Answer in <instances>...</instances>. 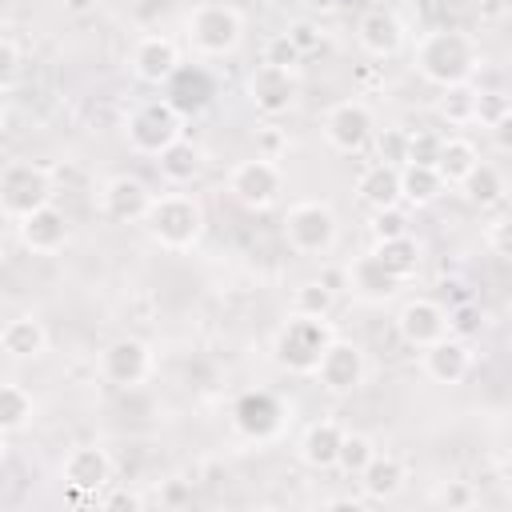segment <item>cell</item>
Here are the masks:
<instances>
[{"instance_id": "14", "label": "cell", "mask_w": 512, "mask_h": 512, "mask_svg": "<svg viewBox=\"0 0 512 512\" xmlns=\"http://www.w3.org/2000/svg\"><path fill=\"white\" fill-rule=\"evenodd\" d=\"M152 200L156 192H148L140 176H112L100 188V216H108L112 224H144Z\"/></svg>"}, {"instance_id": "6", "label": "cell", "mask_w": 512, "mask_h": 512, "mask_svg": "<svg viewBox=\"0 0 512 512\" xmlns=\"http://www.w3.org/2000/svg\"><path fill=\"white\" fill-rule=\"evenodd\" d=\"M340 236V220L324 200H300L284 212V244L296 256H324Z\"/></svg>"}, {"instance_id": "19", "label": "cell", "mask_w": 512, "mask_h": 512, "mask_svg": "<svg viewBox=\"0 0 512 512\" xmlns=\"http://www.w3.org/2000/svg\"><path fill=\"white\" fill-rule=\"evenodd\" d=\"M420 368L432 384H460L472 372V348L464 336H444V340L420 348Z\"/></svg>"}, {"instance_id": "20", "label": "cell", "mask_w": 512, "mask_h": 512, "mask_svg": "<svg viewBox=\"0 0 512 512\" xmlns=\"http://www.w3.org/2000/svg\"><path fill=\"white\" fill-rule=\"evenodd\" d=\"M356 44L372 60H392L404 48V24H400V16L388 12V8H368L356 20Z\"/></svg>"}, {"instance_id": "10", "label": "cell", "mask_w": 512, "mask_h": 512, "mask_svg": "<svg viewBox=\"0 0 512 512\" xmlns=\"http://www.w3.org/2000/svg\"><path fill=\"white\" fill-rule=\"evenodd\" d=\"M248 104L260 112V116H268V120H276V116H284L292 104H296V92H300V84H296V72L292 68H280V64H268V60H260L252 72H248Z\"/></svg>"}, {"instance_id": "5", "label": "cell", "mask_w": 512, "mask_h": 512, "mask_svg": "<svg viewBox=\"0 0 512 512\" xmlns=\"http://www.w3.org/2000/svg\"><path fill=\"white\" fill-rule=\"evenodd\" d=\"M180 128H184V116L168 104V96L160 100H140L128 116H124V140L132 152L140 156H160L168 144L180 140Z\"/></svg>"}, {"instance_id": "45", "label": "cell", "mask_w": 512, "mask_h": 512, "mask_svg": "<svg viewBox=\"0 0 512 512\" xmlns=\"http://www.w3.org/2000/svg\"><path fill=\"white\" fill-rule=\"evenodd\" d=\"M288 40L304 52V56H312V52H320V44H324V32L312 24V20H296L292 28H288Z\"/></svg>"}, {"instance_id": "23", "label": "cell", "mask_w": 512, "mask_h": 512, "mask_svg": "<svg viewBox=\"0 0 512 512\" xmlns=\"http://www.w3.org/2000/svg\"><path fill=\"white\" fill-rule=\"evenodd\" d=\"M340 440H344V428L336 420H312L296 444V456L304 468L312 472H328L336 468V456H340Z\"/></svg>"}, {"instance_id": "42", "label": "cell", "mask_w": 512, "mask_h": 512, "mask_svg": "<svg viewBox=\"0 0 512 512\" xmlns=\"http://www.w3.org/2000/svg\"><path fill=\"white\" fill-rule=\"evenodd\" d=\"M484 244H488L496 256L512 260V216H500V220H492V224L484 228Z\"/></svg>"}, {"instance_id": "36", "label": "cell", "mask_w": 512, "mask_h": 512, "mask_svg": "<svg viewBox=\"0 0 512 512\" xmlns=\"http://www.w3.org/2000/svg\"><path fill=\"white\" fill-rule=\"evenodd\" d=\"M372 140H376V160L380 164H392V168H404L408 164V140H412V132H404V128H380Z\"/></svg>"}, {"instance_id": "22", "label": "cell", "mask_w": 512, "mask_h": 512, "mask_svg": "<svg viewBox=\"0 0 512 512\" xmlns=\"http://www.w3.org/2000/svg\"><path fill=\"white\" fill-rule=\"evenodd\" d=\"M0 352L8 360H40L48 352V328H44V320L32 316V312L4 320V328H0Z\"/></svg>"}, {"instance_id": "12", "label": "cell", "mask_w": 512, "mask_h": 512, "mask_svg": "<svg viewBox=\"0 0 512 512\" xmlns=\"http://www.w3.org/2000/svg\"><path fill=\"white\" fill-rule=\"evenodd\" d=\"M396 332L408 348H428L444 336H452V320H448V308L440 300H428V296H412L400 304L396 312Z\"/></svg>"}, {"instance_id": "2", "label": "cell", "mask_w": 512, "mask_h": 512, "mask_svg": "<svg viewBox=\"0 0 512 512\" xmlns=\"http://www.w3.org/2000/svg\"><path fill=\"white\" fill-rule=\"evenodd\" d=\"M332 340H336V328L328 316L292 312L272 336V360H276V368H284L292 376H312Z\"/></svg>"}, {"instance_id": "11", "label": "cell", "mask_w": 512, "mask_h": 512, "mask_svg": "<svg viewBox=\"0 0 512 512\" xmlns=\"http://www.w3.org/2000/svg\"><path fill=\"white\" fill-rule=\"evenodd\" d=\"M152 368H156V356L136 336H120L100 352V376L112 388H140L152 376Z\"/></svg>"}, {"instance_id": "27", "label": "cell", "mask_w": 512, "mask_h": 512, "mask_svg": "<svg viewBox=\"0 0 512 512\" xmlns=\"http://www.w3.org/2000/svg\"><path fill=\"white\" fill-rule=\"evenodd\" d=\"M444 188H448V184H444V176H440L436 164H404V168H400V196H404V204H412V208L436 204Z\"/></svg>"}, {"instance_id": "37", "label": "cell", "mask_w": 512, "mask_h": 512, "mask_svg": "<svg viewBox=\"0 0 512 512\" xmlns=\"http://www.w3.org/2000/svg\"><path fill=\"white\" fill-rule=\"evenodd\" d=\"M508 112H512V96H508V92H500V88H480V96H476V124L492 128V124L504 120Z\"/></svg>"}, {"instance_id": "15", "label": "cell", "mask_w": 512, "mask_h": 512, "mask_svg": "<svg viewBox=\"0 0 512 512\" xmlns=\"http://www.w3.org/2000/svg\"><path fill=\"white\" fill-rule=\"evenodd\" d=\"M60 476H64V484H68L76 496H96L100 488L112 484V456H108L100 444H76V448L64 456Z\"/></svg>"}, {"instance_id": "7", "label": "cell", "mask_w": 512, "mask_h": 512, "mask_svg": "<svg viewBox=\"0 0 512 512\" xmlns=\"http://www.w3.org/2000/svg\"><path fill=\"white\" fill-rule=\"evenodd\" d=\"M52 204V176L32 160H8L0 172V208L8 220H20L36 208Z\"/></svg>"}, {"instance_id": "26", "label": "cell", "mask_w": 512, "mask_h": 512, "mask_svg": "<svg viewBox=\"0 0 512 512\" xmlns=\"http://www.w3.org/2000/svg\"><path fill=\"white\" fill-rule=\"evenodd\" d=\"M404 480H408V468L392 452H376L368 460V468L360 472V488H364L368 500H392L404 488Z\"/></svg>"}, {"instance_id": "24", "label": "cell", "mask_w": 512, "mask_h": 512, "mask_svg": "<svg viewBox=\"0 0 512 512\" xmlns=\"http://www.w3.org/2000/svg\"><path fill=\"white\" fill-rule=\"evenodd\" d=\"M356 196L364 208L380 212V208H396L404 196H400V168L392 164H368L360 176H356Z\"/></svg>"}, {"instance_id": "44", "label": "cell", "mask_w": 512, "mask_h": 512, "mask_svg": "<svg viewBox=\"0 0 512 512\" xmlns=\"http://www.w3.org/2000/svg\"><path fill=\"white\" fill-rule=\"evenodd\" d=\"M284 152H288V136H284L276 124H264V128H256V156L280 160Z\"/></svg>"}, {"instance_id": "8", "label": "cell", "mask_w": 512, "mask_h": 512, "mask_svg": "<svg viewBox=\"0 0 512 512\" xmlns=\"http://www.w3.org/2000/svg\"><path fill=\"white\" fill-rule=\"evenodd\" d=\"M228 192L240 208L248 212H264L280 200L284 192V172L276 160L268 156H252V160H240L232 172H228Z\"/></svg>"}, {"instance_id": "41", "label": "cell", "mask_w": 512, "mask_h": 512, "mask_svg": "<svg viewBox=\"0 0 512 512\" xmlns=\"http://www.w3.org/2000/svg\"><path fill=\"white\" fill-rule=\"evenodd\" d=\"M440 148H444V136H436V132H412V140H408V164H436L440 160Z\"/></svg>"}, {"instance_id": "21", "label": "cell", "mask_w": 512, "mask_h": 512, "mask_svg": "<svg viewBox=\"0 0 512 512\" xmlns=\"http://www.w3.org/2000/svg\"><path fill=\"white\" fill-rule=\"evenodd\" d=\"M344 280H348L352 296H360L364 304H384V300H392V296H396V288H400V280L380 264V256H376V252L356 256V260L344 268Z\"/></svg>"}, {"instance_id": "17", "label": "cell", "mask_w": 512, "mask_h": 512, "mask_svg": "<svg viewBox=\"0 0 512 512\" xmlns=\"http://www.w3.org/2000/svg\"><path fill=\"white\" fill-rule=\"evenodd\" d=\"M180 68H184V64H180V44H176L172 36L152 32V36H140V40H136V48H132V72H136V80L160 88V84H168Z\"/></svg>"}, {"instance_id": "32", "label": "cell", "mask_w": 512, "mask_h": 512, "mask_svg": "<svg viewBox=\"0 0 512 512\" xmlns=\"http://www.w3.org/2000/svg\"><path fill=\"white\" fill-rule=\"evenodd\" d=\"M460 192H464L468 204H476V208H496V204L508 196V180H504V172H500L496 164L480 160V164L468 172V180L460 184Z\"/></svg>"}, {"instance_id": "9", "label": "cell", "mask_w": 512, "mask_h": 512, "mask_svg": "<svg viewBox=\"0 0 512 512\" xmlns=\"http://www.w3.org/2000/svg\"><path fill=\"white\" fill-rule=\"evenodd\" d=\"M312 376L320 380V388H324L328 396H352V392L364 384V376H368L364 348H360L356 340L336 336V340L324 348V356H320V364H316Z\"/></svg>"}, {"instance_id": "1", "label": "cell", "mask_w": 512, "mask_h": 512, "mask_svg": "<svg viewBox=\"0 0 512 512\" xmlns=\"http://www.w3.org/2000/svg\"><path fill=\"white\" fill-rule=\"evenodd\" d=\"M412 64L416 72L436 84V88H452V84H468L484 56H480V44L460 32V28H432L416 40V52H412Z\"/></svg>"}, {"instance_id": "48", "label": "cell", "mask_w": 512, "mask_h": 512, "mask_svg": "<svg viewBox=\"0 0 512 512\" xmlns=\"http://www.w3.org/2000/svg\"><path fill=\"white\" fill-rule=\"evenodd\" d=\"M488 132H492V144H496L500 152H512V112H508L504 120H496Z\"/></svg>"}, {"instance_id": "29", "label": "cell", "mask_w": 512, "mask_h": 512, "mask_svg": "<svg viewBox=\"0 0 512 512\" xmlns=\"http://www.w3.org/2000/svg\"><path fill=\"white\" fill-rule=\"evenodd\" d=\"M156 168H160V176L168 180V184H188V180H196L200 176V168H204V156H200V148L192 144V140H176V144H168L160 156H156Z\"/></svg>"}, {"instance_id": "13", "label": "cell", "mask_w": 512, "mask_h": 512, "mask_svg": "<svg viewBox=\"0 0 512 512\" xmlns=\"http://www.w3.org/2000/svg\"><path fill=\"white\" fill-rule=\"evenodd\" d=\"M372 136H376V120H372V108H368L364 100H340V104H332V108L324 112V140H328L336 152L352 156V152H360Z\"/></svg>"}, {"instance_id": "16", "label": "cell", "mask_w": 512, "mask_h": 512, "mask_svg": "<svg viewBox=\"0 0 512 512\" xmlns=\"http://www.w3.org/2000/svg\"><path fill=\"white\" fill-rule=\"evenodd\" d=\"M232 424H236V432L248 436V440H272V436L280 432V424H284V404H280L272 392L252 388V392H244V396L232 404Z\"/></svg>"}, {"instance_id": "40", "label": "cell", "mask_w": 512, "mask_h": 512, "mask_svg": "<svg viewBox=\"0 0 512 512\" xmlns=\"http://www.w3.org/2000/svg\"><path fill=\"white\" fill-rule=\"evenodd\" d=\"M372 240H392V236H404L408 232V216L400 212V204L396 208H380V212H372Z\"/></svg>"}, {"instance_id": "33", "label": "cell", "mask_w": 512, "mask_h": 512, "mask_svg": "<svg viewBox=\"0 0 512 512\" xmlns=\"http://www.w3.org/2000/svg\"><path fill=\"white\" fill-rule=\"evenodd\" d=\"M476 96H480V88H472V80L468 84H452V88H440V100H436V112H440V120H448V124H476Z\"/></svg>"}, {"instance_id": "43", "label": "cell", "mask_w": 512, "mask_h": 512, "mask_svg": "<svg viewBox=\"0 0 512 512\" xmlns=\"http://www.w3.org/2000/svg\"><path fill=\"white\" fill-rule=\"evenodd\" d=\"M20 76V44L16 36H0V84L12 88Z\"/></svg>"}, {"instance_id": "31", "label": "cell", "mask_w": 512, "mask_h": 512, "mask_svg": "<svg viewBox=\"0 0 512 512\" xmlns=\"http://www.w3.org/2000/svg\"><path fill=\"white\" fill-rule=\"evenodd\" d=\"M32 416H36L32 392L16 380L0 384V436H16V432L32 428Z\"/></svg>"}, {"instance_id": "25", "label": "cell", "mask_w": 512, "mask_h": 512, "mask_svg": "<svg viewBox=\"0 0 512 512\" xmlns=\"http://www.w3.org/2000/svg\"><path fill=\"white\" fill-rule=\"evenodd\" d=\"M164 88H168V104L180 116H196L212 104V80H208L204 68H180Z\"/></svg>"}, {"instance_id": "50", "label": "cell", "mask_w": 512, "mask_h": 512, "mask_svg": "<svg viewBox=\"0 0 512 512\" xmlns=\"http://www.w3.org/2000/svg\"><path fill=\"white\" fill-rule=\"evenodd\" d=\"M328 508H352V512H360V508H364V500H352V496H340V500H328Z\"/></svg>"}, {"instance_id": "34", "label": "cell", "mask_w": 512, "mask_h": 512, "mask_svg": "<svg viewBox=\"0 0 512 512\" xmlns=\"http://www.w3.org/2000/svg\"><path fill=\"white\" fill-rule=\"evenodd\" d=\"M332 304H336V292L328 280H304L292 292V312H304V316H328Z\"/></svg>"}, {"instance_id": "47", "label": "cell", "mask_w": 512, "mask_h": 512, "mask_svg": "<svg viewBox=\"0 0 512 512\" xmlns=\"http://www.w3.org/2000/svg\"><path fill=\"white\" fill-rule=\"evenodd\" d=\"M160 504H164V508H184V504H192V484H188V480H168L164 492H160Z\"/></svg>"}, {"instance_id": "28", "label": "cell", "mask_w": 512, "mask_h": 512, "mask_svg": "<svg viewBox=\"0 0 512 512\" xmlns=\"http://www.w3.org/2000/svg\"><path fill=\"white\" fill-rule=\"evenodd\" d=\"M372 252L380 256V264L404 284V280H412L416 272H420V240L412 236V232H404V236H392V240H376L372 244Z\"/></svg>"}, {"instance_id": "38", "label": "cell", "mask_w": 512, "mask_h": 512, "mask_svg": "<svg viewBox=\"0 0 512 512\" xmlns=\"http://www.w3.org/2000/svg\"><path fill=\"white\" fill-rule=\"evenodd\" d=\"M432 504L436 508H472L476 504V492H472V484H464V480H444L436 492H432Z\"/></svg>"}, {"instance_id": "30", "label": "cell", "mask_w": 512, "mask_h": 512, "mask_svg": "<svg viewBox=\"0 0 512 512\" xmlns=\"http://www.w3.org/2000/svg\"><path fill=\"white\" fill-rule=\"evenodd\" d=\"M476 164H480V148L468 136H444V148H440L436 168H440V176H444L448 188H460Z\"/></svg>"}, {"instance_id": "35", "label": "cell", "mask_w": 512, "mask_h": 512, "mask_svg": "<svg viewBox=\"0 0 512 512\" xmlns=\"http://www.w3.org/2000/svg\"><path fill=\"white\" fill-rule=\"evenodd\" d=\"M376 456V444H372V436H364V432H344V440H340V456H336V468L340 472H348V476H360L364 468H368V460Z\"/></svg>"}, {"instance_id": "46", "label": "cell", "mask_w": 512, "mask_h": 512, "mask_svg": "<svg viewBox=\"0 0 512 512\" xmlns=\"http://www.w3.org/2000/svg\"><path fill=\"white\" fill-rule=\"evenodd\" d=\"M448 320H452V336H472L480 328V312L472 304H460L456 312H448Z\"/></svg>"}, {"instance_id": "3", "label": "cell", "mask_w": 512, "mask_h": 512, "mask_svg": "<svg viewBox=\"0 0 512 512\" xmlns=\"http://www.w3.org/2000/svg\"><path fill=\"white\" fill-rule=\"evenodd\" d=\"M148 236L168 252H188L204 236V208L188 192H160L144 220Z\"/></svg>"}, {"instance_id": "4", "label": "cell", "mask_w": 512, "mask_h": 512, "mask_svg": "<svg viewBox=\"0 0 512 512\" xmlns=\"http://www.w3.org/2000/svg\"><path fill=\"white\" fill-rule=\"evenodd\" d=\"M184 32H188V44L200 52V56H232L244 40V16L240 8L232 4H220V0H200L188 20H184Z\"/></svg>"}, {"instance_id": "49", "label": "cell", "mask_w": 512, "mask_h": 512, "mask_svg": "<svg viewBox=\"0 0 512 512\" xmlns=\"http://www.w3.org/2000/svg\"><path fill=\"white\" fill-rule=\"evenodd\" d=\"M104 504H108V508H116V504H120V508H140V500H136V496H128V492H116V496H108Z\"/></svg>"}, {"instance_id": "18", "label": "cell", "mask_w": 512, "mask_h": 512, "mask_svg": "<svg viewBox=\"0 0 512 512\" xmlns=\"http://www.w3.org/2000/svg\"><path fill=\"white\" fill-rule=\"evenodd\" d=\"M16 236H20V244L28 252L52 256V252H60L68 244V216L56 204H44V208H36V212L16 220Z\"/></svg>"}, {"instance_id": "39", "label": "cell", "mask_w": 512, "mask_h": 512, "mask_svg": "<svg viewBox=\"0 0 512 512\" xmlns=\"http://www.w3.org/2000/svg\"><path fill=\"white\" fill-rule=\"evenodd\" d=\"M264 60L296 72V64L304 60V52H300V48L288 40V32H280V36H268V40H264Z\"/></svg>"}, {"instance_id": "51", "label": "cell", "mask_w": 512, "mask_h": 512, "mask_svg": "<svg viewBox=\"0 0 512 512\" xmlns=\"http://www.w3.org/2000/svg\"><path fill=\"white\" fill-rule=\"evenodd\" d=\"M304 4H308V8H316V12H332L340 0H304Z\"/></svg>"}]
</instances>
